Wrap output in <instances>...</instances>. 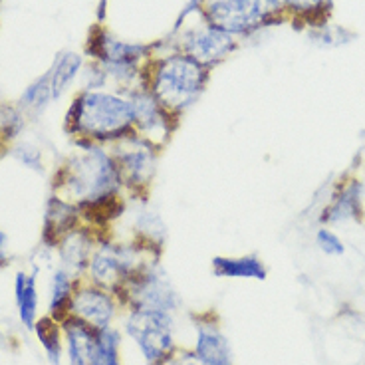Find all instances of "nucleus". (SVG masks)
<instances>
[{
  "label": "nucleus",
  "instance_id": "nucleus-14",
  "mask_svg": "<svg viewBox=\"0 0 365 365\" xmlns=\"http://www.w3.org/2000/svg\"><path fill=\"white\" fill-rule=\"evenodd\" d=\"M359 215H361V185L351 181L336 195V199L331 201L328 209H324L322 222L336 225V222L359 219Z\"/></svg>",
  "mask_w": 365,
  "mask_h": 365
},
{
  "label": "nucleus",
  "instance_id": "nucleus-4",
  "mask_svg": "<svg viewBox=\"0 0 365 365\" xmlns=\"http://www.w3.org/2000/svg\"><path fill=\"white\" fill-rule=\"evenodd\" d=\"M64 324L70 365H121V334L111 328H93L78 316H68Z\"/></svg>",
  "mask_w": 365,
  "mask_h": 365
},
{
  "label": "nucleus",
  "instance_id": "nucleus-19",
  "mask_svg": "<svg viewBox=\"0 0 365 365\" xmlns=\"http://www.w3.org/2000/svg\"><path fill=\"white\" fill-rule=\"evenodd\" d=\"M80 66H82L80 56L72 54V52L62 54L56 60L52 70L48 72L50 73V86H52V98H60L62 96V91L68 88V83L76 78Z\"/></svg>",
  "mask_w": 365,
  "mask_h": 365
},
{
  "label": "nucleus",
  "instance_id": "nucleus-21",
  "mask_svg": "<svg viewBox=\"0 0 365 365\" xmlns=\"http://www.w3.org/2000/svg\"><path fill=\"white\" fill-rule=\"evenodd\" d=\"M52 98V86H50V73L42 76L40 80L28 86V90L22 96V103L28 108H34V110H42L46 103Z\"/></svg>",
  "mask_w": 365,
  "mask_h": 365
},
{
  "label": "nucleus",
  "instance_id": "nucleus-12",
  "mask_svg": "<svg viewBox=\"0 0 365 365\" xmlns=\"http://www.w3.org/2000/svg\"><path fill=\"white\" fill-rule=\"evenodd\" d=\"M195 356L207 365H232V349L227 336L212 322L197 324Z\"/></svg>",
  "mask_w": 365,
  "mask_h": 365
},
{
  "label": "nucleus",
  "instance_id": "nucleus-17",
  "mask_svg": "<svg viewBox=\"0 0 365 365\" xmlns=\"http://www.w3.org/2000/svg\"><path fill=\"white\" fill-rule=\"evenodd\" d=\"M72 274L58 270L52 278V298H50V314L56 322H64L68 316H72Z\"/></svg>",
  "mask_w": 365,
  "mask_h": 365
},
{
  "label": "nucleus",
  "instance_id": "nucleus-13",
  "mask_svg": "<svg viewBox=\"0 0 365 365\" xmlns=\"http://www.w3.org/2000/svg\"><path fill=\"white\" fill-rule=\"evenodd\" d=\"M80 217V210L73 202L66 201L62 197H52L46 207V219H44V238L46 245L58 247L60 240L76 230V220Z\"/></svg>",
  "mask_w": 365,
  "mask_h": 365
},
{
  "label": "nucleus",
  "instance_id": "nucleus-27",
  "mask_svg": "<svg viewBox=\"0 0 365 365\" xmlns=\"http://www.w3.org/2000/svg\"><path fill=\"white\" fill-rule=\"evenodd\" d=\"M0 341H2V331H0Z\"/></svg>",
  "mask_w": 365,
  "mask_h": 365
},
{
  "label": "nucleus",
  "instance_id": "nucleus-20",
  "mask_svg": "<svg viewBox=\"0 0 365 365\" xmlns=\"http://www.w3.org/2000/svg\"><path fill=\"white\" fill-rule=\"evenodd\" d=\"M36 328L38 339L42 341V346L50 356V361L54 365L60 364V329L58 322L54 318H40L34 324Z\"/></svg>",
  "mask_w": 365,
  "mask_h": 365
},
{
  "label": "nucleus",
  "instance_id": "nucleus-6",
  "mask_svg": "<svg viewBox=\"0 0 365 365\" xmlns=\"http://www.w3.org/2000/svg\"><path fill=\"white\" fill-rule=\"evenodd\" d=\"M125 331L135 339L149 365H163L175 351L171 312L131 310Z\"/></svg>",
  "mask_w": 365,
  "mask_h": 365
},
{
  "label": "nucleus",
  "instance_id": "nucleus-9",
  "mask_svg": "<svg viewBox=\"0 0 365 365\" xmlns=\"http://www.w3.org/2000/svg\"><path fill=\"white\" fill-rule=\"evenodd\" d=\"M135 110V131L155 147H161L175 129L177 119L161 108L155 96L147 88L131 91L128 96Z\"/></svg>",
  "mask_w": 365,
  "mask_h": 365
},
{
  "label": "nucleus",
  "instance_id": "nucleus-18",
  "mask_svg": "<svg viewBox=\"0 0 365 365\" xmlns=\"http://www.w3.org/2000/svg\"><path fill=\"white\" fill-rule=\"evenodd\" d=\"M16 304H19L20 319L26 328H34L36 324L38 310V294H36V272L22 274L16 276Z\"/></svg>",
  "mask_w": 365,
  "mask_h": 365
},
{
  "label": "nucleus",
  "instance_id": "nucleus-25",
  "mask_svg": "<svg viewBox=\"0 0 365 365\" xmlns=\"http://www.w3.org/2000/svg\"><path fill=\"white\" fill-rule=\"evenodd\" d=\"M286 2L298 10H316L322 9L326 0H286Z\"/></svg>",
  "mask_w": 365,
  "mask_h": 365
},
{
  "label": "nucleus",
  "instance_id": "nucleus-11",
  "mask_svg": "<svg viewBox=\"0 0 365 365\" xmlns=\"http://www.w3.org/2000/svg\"><path fill=\"white\" fill-rule=\"evenodd\" d=\"M115 298L110 290H103L100 286H88L78 292H73L72 314L83 322H88L93 328H108L115 318Z\"/></svg>",
  "mask_w": 365,
  "mask_h": 365
},
{
  "label": "nucleus",
  "instance_id": "nucleus-15",
  "mask_svg": "<svg viewBox=\"0 0 365 365\" xmlns=\"http://www.w3.org/2000/svg\"><path fill=\"white\" fill-rule=\"evenodd\" d=\"M91 242H93V238L83 228H76L60 240V245H58L60 256L70 272H80L83 268H88L91 258Z\"/></svg>",
  "mask_w": 365,
  "mask_h": 365
},
{
  "label": "nucleus",
  "instance_id": "nucleus-22",
  "mask_svg": "<svg viewBox=\"0 0 365 365\" xmlns=\"http://www.w3.org/2000/svg\"><path fill=\"white\" fill-rule=\"evenodd\" d=\"M316 245H318L322 252H326L329 256H341L344 250H346L341 238L329 228H319L318 235H316Z\"/></svg>",
  "mask_w": 365,
  "mask_h": 365
},
{
  "label": "nucleus",
  "instance_id": "nucleus-26",
  "mask_svg": "<svg viewBox=\"0 0 365 365\" xmlns=\"http://www.w3.org/2000/svg\"><path fill=\"white\" fill-rule=\"evenodd\" d=\"M4 248H6V235L0 232V266L6 264V256H4Z\"/></svg>",
  "mask_w": 365,
  "mask_h": 365
},
{
  "label": "nucleus",
  "instance_id": "nucleus-3",
  "mask_svg": "<svg viewBox=\"0 0 365 365\" xmlns=\"http://www.w3.org/2000/svg\"><path fill=\"white\" fill-rule=\"evenodd\" d=\"M207 80V66L199 64L187 54H177L157 62L147 90L155 96L165 111L177 119L181 111L191 108L201 98Z\"/></svg>",
  "mask_w": 365,
  "mask_h": 365
},
{
  "label": "nucleus",
  "instance_id": "nucleus-23",
  "mask_svg": "<svg viewBox=\"0 0 365 365\" xmlns=\"http://www.w3.org/2000/svg\"><path fill=\"white\" fill-rule=\"evenodd\" d=\"M14 155L19 157L20 161L24 165H28L30 169H40V151L36 147L32 145H20L14 149Z\"/></svg>",
  "mask_w": 365,
  "mask_h": 365
},
{
  "label": "nucleus",
  "instance_id": "nucleus-2",
  "mask_svg": "<svg viewBox=\"0 0 365 365\" xmlns=\"http://www.w3.org/2000/svg\"><path fill=\"white\" fill-rule=\"evenodd\" d=\"M66 131L80 137V145H111L137 133L133 103L111 91H83L66 115Z\"/></svg>",
  "mask_w": 365,
  "mask_h": 365
},
{
  "label": "nucleus",
  "instance_id": "nucleus-7",
  "mask_svg": "<svg viewBox=\"0 0 365 365\" xmlns=\"http://www.w3.org/2000/svg\"><path fill=\"white\" fill-rule=\"evenodd\" d=\"M157 151L159 147L137 133L111 143V155L118 163L121 182L125 189L131 192L149 189L157 173Z\"/></svg>",
  "mask_w": 365,
  "mask_h": 365
},
{
  "label": "nucleus",
  "instance_id": "nucleus-5",
  "mask_svg": "<svg viewBox=\"0 0 365 365\" xmlns=\"http://www.w3.org/2000/svg\"><path fill=\"white\" fill-rule=\"evenodd\" d=\"M153 250L141 245H113L101 242L91 252L90 278L96 286L111 294L119 290L129 278L147 262H151Z\"/></svg>",
  "mask_w": 365,
  "mask_h": 365
},
{
  "label": "nucleus",
  "instance_id": "nucleus-16",
  "mask_svg": "<svg viewBox=\"0 0 365 365\" xmlns=\"http://www.w3.org/2000/svg\"><path fill=\"white\" fill-rule=\"evenodd\" d=\"M212 272L219 278H255V280H264L266 268L260 258L248 256H215L212 258Z\"/></svg>",
  "mask_w": 365,
  "mask_h": 365
},
{
  "label": "nucleus",
  "instance_id": "nucleus-24",
  "mask_svg": "<svg viewBox=\"0 0 365 365\" xmlns=\"http://www.w3.org/2000/svg\"><path fill=\"white\" fill-rule=\"evenodd\" d=\"M163 365H207V364H202L201 359L195 356V351H187V349H182V351H179V354H171L169 359H167Z\"/></svg>",
  "mask_w": 365,
  "mask_h": 365
},
{
  "label": "nucleus",
  "instance_id": "nucleus-10",
  "mask_svg": "<svg viewBox=\"0 0 365 365\" xmlns=\"http://www.w3.org/2000/svg\"><path fill=\"white\" fill-rule=\"evenodd\" d=\"M182 48L189 58L197 60L202 66H209L222 60L235 48V40H232V34L209 24V26L189 32L182 40Z\"/></svg>",
  "mask_w": 365,
  "mask_h": 365
},
{
  "label": "nucleus",
  "instance_id": "nucleus-8",
  "mask_svg": "<svg viewBox=\"0 0 365 365\" xmlns=\"http://www.w3.org/2000/svg\"><path fill=\"white\" fill-rule=\"evenodd\" d=\"M280 6V0H209L207 19L228 34H242L264 24Z\"/></svg>",
  "mask_w": 365,
  "mask_h": 365
},
{
  "label": "nucleus",
  "instance_id": "nucleus-1",
  "mask_svg": "<svg viewBox=\"0 0 365 365\" xmlns=\"http://www.w3.org/2000/svg\"><path fill=\"white\" fill-rule=\"evenodd\" d=\"M54 189L78 209L121 199V175L118 163L103 145H82L54 177Z\"/></svg>",
  "mask_w": 365,
  "mask_h": 365
}]
</instances>
